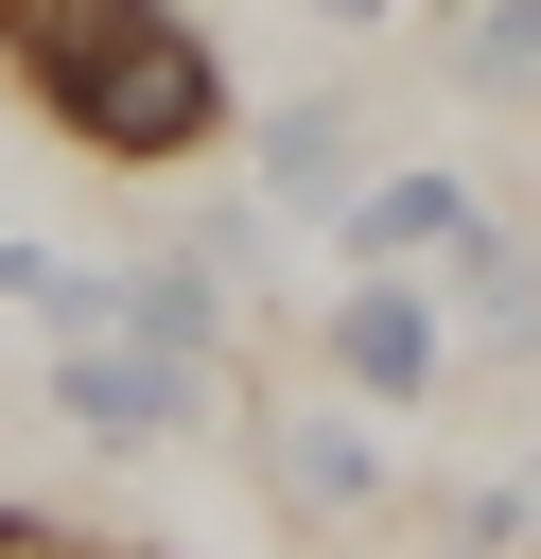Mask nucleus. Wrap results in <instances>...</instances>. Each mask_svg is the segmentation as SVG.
<instances>
[{
	"instance_id": "7",
	"label": "nucleus",
	"mask_w": 541,
	"mask_h": 559,
	"mask_svg": "<svg viewBox=\"0 0 541 559\" xmlns=\"http://www.w3.org/2000/svg\"><path fill=\"white\" fill-rule=\"evenodd\" d=\"M436 297H454V367H541V245L506 210L436 262Z\"/></svg>"
},
{
	"instance_id": "2",
	"label": "nucleus",
	"mask_w": 541,
	"mask_h": 559,
	"mask_svg": "<svg viewBox=\"0 0 541 559\" xmlns=\"http://www.w3.org/2000/svg\"><path fill=\"white\" fill-rule=\"evenodd\" d=\"M297 367H332L366 419H436V402H454V297H436V262H349V280L314 297Z\"/></svg>"
},
{
	"instance_id": "9",
	"label": "nucleus",
	"mask_w": 541,
	"mask_h": 559,
	"mask_svg": "<svg viewBox=\"0 0 541 559\" xmlns=\"http://www.w3.org/2000/svg\"><path fill=\"white\" fill-rule=\"evenodd\" d=\"M175 245H192V262H227L244 297H279V245H314V227H297L262 175H244V192H192V175H175Z\"/></svg>"
},
{
	"instance_id": "1",
	"label": "nucleus",
	"mask_w": 541,
	"mask_h": 559,
	"mask_svg": "<svg viewBox=\"0 0 541 559\" xmlns=\"http://www.w3.org/2000/svg\"><path fill=\"white\" fill-rule=\"evenodd\" d=\"M0 87L87 175H209L244 157V87L192 0H0Z\"/></svg>"
},
{
	"instance_id": "3",
	"label": "nucleus",
	"mask_w": 541,
	"mask_h": 559,
	"mask_svg": "<svg viewBox=\"0 0 541 559\" xmlns=\"http://www.w3.org/2000/svg\"><path fill=\"white\" fill-rule=\"evenodd\" d=\"M244 454H262V507L279 524H366L384 507V437H366V402L332 384V367H262L244 349Z\"/></svg>"
},
{
	"instance_id": "13",
	"label": "nucleus",
	"mask_w": 541,
	"mask_h": 559,
	"mask_svg": "<svg viewBox=\"0 0 541 559\" xmlns=\"http://www.w3.org/2000/svg\"><path fill=\"white\" fill-rule=\"evenodd\" d=\"M297 17H314V35H384L401 0H297Z\"/></svg>"
},
{
	"instance_id": "10",
	"label": "nucleus",
	"mask_w": 541,
	"mask_h": 559,
	"mask_svg": "<svg viewBox=\"0 0 541 559\" xmlns=\"http://www.w3.org/2000/svg\"><path fill=\"white\" fill-rule=\"evenodd\" d=\"M436 70H454V105H541V0H454Z\"/></svg>"
},
{
	"instance_id": "8",
	"label": "nucleus",
	"mask_w": 541,
	"mask_h": 559,
	"mask_svg": "<svg viewBox=\"0 0 541 559\" xmlns=\"http://www.w3.org/2000/svg\"><path fill=\"white\" fill-rule=\"evenodd\" d=\"M122 332H157V349H192L209 384H244V280L227 262H192V245H157V262H122Z\"/></svg>"
},
{
	"instance_id": "5",
	"label": "nucleus",
	"mask_w": 541,
	"mask_h": 559,
	"mask_svg": "<svg viewBox=\"0 0 541 559\" xmlns=\"http://www.w3.org/2000/svg\"><path fill=\"white\" fill-rule=\"evenodd\" d=\"M244 175H262V192H279V210L332 245V210L366 192V105H349V87H297V105H262V122H244Z\"/></svg>"
},
{
	"instance_id": "6",
	"label": "nucleus",
	"mask_w": 541,
	"mask_h": 559,
	"mask_svg": "<svg viewBox=\"0 0 541 559\" xmlns=\"http://www.w3.org/2000/svg\"><path fill=\"white\" fill-rule=\"evenodd\" d=\"M471 227H489V192L454 157H366V192L332 210V262H454Z\"/></svg>"
},
{
	"instance_id": "4",
	"label": "nucleus",
	"mask_w": 541,
	"mask_h": 559,
	"mask_svg": "<svg viewBox=\"0 0 541 559\" xmlns=\"http://www.w3.org/2000/svg\"><path fill=\"white\" fill-rule=\"evenodd\" d=\"M35 402L87 437V454H175V437H209L227 419V384L192 367V349H157V332H52V367H35Z\"/></svg>"
},
{
	"instance_id": "11",
	"label": "nucleus",
	"mask_w": 541,
	"mask_h": 559,
	"mask_svg": "<svg viewBox=\"0 0 541 559\" xmlns=\"http://www.w3.org/2000/svg\"><path fill=\"white\" fill-rule=\"evenodd\" d=\"M0 314H35V332H105V314H122V262H70V245H17V227H0Z\"/></svg>"
},
{
	"instance_id": "12",
	"label": "nucleus",
	"mask_w": 541,
	"mask_h": 559,
	"mask_svg": "<svg viewBox=\"0 0 541 559\" xmlns=\"http://www.w3.org/2000/svg\"><path fill=\"white\" fill-rule=\"evenodd\" d=\"M454 542H541V472H489V489H436Z\"/></svg>"
}]
</instances>
